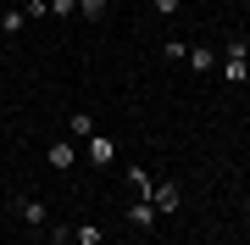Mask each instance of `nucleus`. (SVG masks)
I'll use <instances>...</instances> for the list:
<instances>
[{
  "label": "nucleus",
  "mask_w": 250,
  "mask_h": 245,
  "mask_svg": "<svg viewBox=\"0 0 250 245\" xmlns=\"http://www.w3.org/2000/svg\"><path fill=\"white\" fill-rule=\"evenodd\" d=\"M223 78H228V84H250V45H245V39H233V45H228Z\"/></svg>",
  "instance_id": "f257e3e1"
},
{
  "label": "nucleus",
  "mask_w": 250,
  "mask_h": 245,
  "mask_svg": "<svg viewBox=\"0 0 250 245\" xmlns=\"http://www.w3.org/2000/svg\"><path fill=\"white\" fill-rule=\"evenodd\" d=\"M45 162H50V167H56V173H67V167H72V162H78V139H56V145H50V151H45Z\"/></svg>",
  "instance_id": "f03ea898"
},
{
  "label": "nucleus",
  "mask_w": 250,
  "mask_h": 245,
  "mask_svg": "<svg viewBox=\"0 0 250 245\" xmlns=\"http://www.w3.org/2000/svg\"><path fill=\"white\" fill-rule=\"evenodd\" d=\"M83 151H89L95 167H111V162H117V145H111L106 134H89V139H83Z\"/></svg>",
  "instance_id": "7ed1b4c3"
},
{
  "label": "nucleus",
  "mask_w": 250,
  "mask_h": 245,
  "mask_svg": "<svg viewBox=\"0 0 250 245\" xmlns=\"http://www.w3.org/2000/svg\"><path fill=\"white\" fill-rule=\"evenodd\" d=\"M17 218H22L28 228H45V200H34V195H22V200H17Z\"/></svg>",
  "instance_id": "20e7f679"
},
{
  "label": "nucleus",
  "mask_w": 250,
  "mask_h": 245,
  "mask_svg": "<svg viewBox=\"0 0 250 245\" xmlns=\"http://www.w3.org/2000/svg\"><path fill=\"white\" fill-rule=\"evenodd\" d=\"M150 206L156 212H178V184H150Z\"/></svg>",
  "instance_id": "39448f33"
},
{
  "label": "nucleus",
  "mask_w": 250,
  "mask_h": 245,
  "mask_svg": "<svg viewBox=\"0 0 250 245\" xmlns=\"http://www.w3.org/2000/svg\"><path fill=\"white\" fill-rule=\"evenodd\" d=\"M78 17H89V22H106V17H111V0H78Z\"/></svg>",
  "instance_id": "423d86ee"
},
{
  "label": "nucleus",
  "mask_w": 250,
  "mask_h": 245,
  "mask_svg": "<svg viewBox=\"0 0 250 245\" xmlns=\"http://www.w3.org/2000/svg\"><path fill=\"white\" fill-rule=\"evenodd\" d=\"M156 218H161V212L150 206V200H134V212H128V223H134V228H150Z\"/></svg>",
  "instance_id": "0eeeda50"
},
{
  "label": "nucleus",
  "mask_w": 250,
  "mask_h": 245,
  "mask_svg": "<svg viewBox=\"0 0 250 245\" xmlns=\"http://www.w3.org/2000/svg\"><path fill=\"white\" fill-rule=\"evenodd\" d=\"M67 134H72V139H89V134H95L89 111H72V117H67Z\"/></svg>",
  "instance_id": "6e6552de"
},
{
  "label": "nucleus",
  "mask_w": 250,
  "mask_h": 245,
  "mask_svg": "<svg viewBox=\"0 0 250 245\" xmlns=\"http://www.w3.org/2000/svg\"><path fill=\"white\" fill-rule=\"evenodd\" d=\"M128 190H134L139 200H150V173H145V167H128Z\"/></svg>",
  "instance_id": "1a4fd4ad"
},
{
  "label": "nucleus",
  "mask_w": 250,
  "mask_h": 245,
  "mask_svg": "<svg viewBox=\"0 0 250 245\" xmlns=\"http://www.w3.org/2000/svg\"><path fill=\"white\" fill-rule=\"evenodd\" d=\"M184 62H189V67H195V73H211V67H217V56H211V50H206V45H195V50H189V56H184Z\"/></svg>",
  "instance_id": "9d476101"
},
{
  "label": "nucleus",
  "mask_w": 250,
  "mask_h": 245,
  "mask_svg": "<svg viewBox=\"0 0 250 245\" xmlns=\"http://www.w3.org/2000/svg\"><path fill=\"white\" fill-rule=\"evenodd\" d=\"M72 240H78V245H106V228H100V223H83V228H72Z\"/></svg>",
  "instance_id": "9b49d317"
},
{
  "label": "nucleus",
  "mask_w": 250,
  "mask_h": 245,
  "mask_svg": "<svg viewBox=\"0 0 250 245\" xmlns=\"http://www.w3.org/2000/svg\"><path fill=\"white\" fill-rule=\"evenodd\" d=\"M22 22H28V11H0V28L6 34H22Z\"/></svg>",
  "instance_id": "f8f14e48"
},
{
  "label": "nucleus",
  "mask_w": 250,
  "mask_h": 245,
  "mask_svg": "<svg viewBox=\"0 0 250 245\" xmlns=\"http://www.w3.org/2000/svg\"><path fill=\"white\" fill-rule=\"evenodd\" d=\"M78 11V0H50V17H72Z\"/></svg>",
  "instance_id": "ddd939ff"
},
{
  "label": "nucleus",
  "mask_w": 250,
  "mask_h": 245,
  "mask_svg": "<svg viewBox=\"0 0 250 245\" xmlns=\"http://www.w3.org/2000/svg\"><path fill=\"white\" fill-rule=\"evenodd\" d=\"M178 6H184V0H156V17H172Z\"/></svg>",
  "instance_id": "4468645a"
}]
</instances>
